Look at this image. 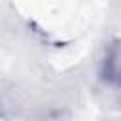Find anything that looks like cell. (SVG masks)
<instances>
[{
	"label": "cell",
	"instance_id": "cell-1",
	"mask_svg": "<svg viewBox=\"0 0 121 121\" xmlns=\"http://www.w3.org/2000/svg\"><path fill=\"white\" fill-rule=\"evenodd\" d=\"M104 78L121 89V45H115L108 51L104 60Z\"/></svg>",
	"mask_w": 121,
	"mask_h": 121
}]
</instances>
